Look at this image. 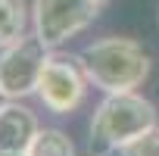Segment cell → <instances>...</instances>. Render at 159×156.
<instances>
[{
    "instance_id": "obj_1",
    "label": "cell",
    "mask_w": 159,
    "mask_h": 156,
    "mask_svg": "<svg viewBox=\"0 0 159 156\" xmlns=\"http://www.w3.org/2000/svg\"><path fill=\"white\" fill-rule=\"evenodd\" d=\"M156 125H159V112L143 94H137V91L106 94L100 100L94 119H91L88 153L91 156H109Z\"/></svg>"
},
{
    "instance_id": "obj_2",
    "label": "cell",
    "mask_w": 159,
    "mask_h": 156,
    "mask_svg": "<svg viewBox=\"0 0 159 156\" xmlns=\"http://www.w3.org/2000/svg\"><path fill=\"white\" fill-rule=\"evenodd\" d=\"M91 85L103 94L137 91L150 78V53L131 38H100L91 41L81 53Z\"/></svg>"
},
{
    "instance_id": "obj_3",
    "label": "cell",
    "mask_w": 159,
    "mask_h": 156,
    "mask_svg": "<svg viewBox=\"0 0 159 156\" xmlns=\"http://www.w3.org/2000/svg\"><path fill=\"white\" fill-rule=\"evenodd\" d=\"M88 88H91V78L84 72L81 56L50 50L47 66L41 72V81H38L41 103L50 112H56V116H69V112H75L78 106L84 103Z\"/></svg>"
},
{
    "instance_id": "obj_4",
    "label": "cell",
    "mask_w": 159,
    "mask_h": 156,
    "mask_svg": "<svg viewBox=\"0 0 159 156\" xmlns=\"http://www.w3.org/2000/svg\"><path fill=\"white\" fill-rule=\"evenodd\" d=\"M50 47L31 31L22 34L16 44L0 50V94L3 100H22L28 94H38L41 72L47 66Z\"/></svg>"
},
{
    "instance_id": "obj_5",
    "label": "cell",
    "mask_w": 159,
    "mask_h": 156,
    "mask_svg": "<svg viewBox=\"0 0 159 156\" xmlns=\"http://www.w3.org/2000/svg\"><path fill=\"white\" fill-rule=\"evenodd\" d=\"M97 16L100 7L91 0H34L31 3V28L50 50L88 31Z\"/></svg>"
},
{
    "instance_id": "obj_6",
    "label": "cell",
    "mask_w": 159,
    "mask_h": 156,
    "mask_svg": "<svg viewBox=\"0 0 159 156\" xmlns=\"http://www.w3.org/2000/svg\"><path fill=\"white\" fill-rule=\"evenodd\" d=\"M38 116L22 106L19 100H3L0 103V153L7 156H25L28 144L38 134Z\"/></svg>"
},
{
    "instance_id": "obj_7",
    "label": "cell",
    "mask_w": 159,
    "mask_h": 156,
    "mask_svg": "<svg viewBox=\"0 0 159 156\" xmlns=\"http://www.w3.org/2000/svg\"><path fill=\"white\" fill-rule=\"evenodd\" d=\"M28 22L31 10L25 7V0H0V50H7L22 34H28Z\"/></svg>"
},
{
    "instance_id": "obj_8",
    "label": "cell",
    "mask_w": 159,
    "mask_h": 156,
    "mask_svg": "<svg viewBox=\"0 0 159 156\" xmlns=\"http://www.w3.org/2000/svg\"><path fill=\"white\" fill-rule=\"evenodd\" d=\"M25 156H75V144L62 128H38Z\"/></svg>"
},
{
    "instance_id": "obj_9",
    "label": "cell",
    "mask_w": 159,
    "mask_h": 156,
    "mask_svg": "<svg viewBox=\"0 0 159 156\" xmlns=\"http://www.w3.org/2000/svg\"><path fill=\"white\" fill-rule=\"evenodd\" d=\"M119 153H122V156H159V125H156V128H150L147 134H140V137L128 140Z\"/></svg>"
},
{
    "instance_id": "obj_10",
    "label": "cell",
    "mask_w": 159,
    "mask_h": 156,
    "mask_svg": "<svg viewBox=\"0 0 159 156\" xmlns=\"http://www.w3.org/2000/svg\"><path fill=\"white\" fill-rule=\"evenodd\" d=\"M91 3H97V7H103V3H109V0H91Z\"/></svg>"
},
{
    "instance_id": "obj_11",
    "label": "cell",
    "mask_w": 159,
    "mask_h": 156,
    "mask_svg": "<svg viewBox=\"0 0 159 156\" xmlns=\"http://www.w3.org/2000/svg\"><path fill=\"white\" fill-rule=\"evenodd\" d=\"M0 100H3V94H0Z\"/></svg>"
},
{
    "instance_id": "obj_12",
    "label": "cell",
    "mask_w": 159,
    "mask_h": 156,
    "mask_svg": "<svg viewBox=\"0 0 159 156\" xmlns=\"http://www.w3.org/2000/svg\"><path fill=\"white\" fill-rule=\"evenodd\" d=\"M0 156H7V153H0Z\"/></svg>"
}]
</instances>
